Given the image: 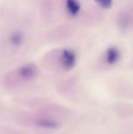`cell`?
<instances>
[{
  "label": "cell",
  "instance_id": "obj_1",
  "mask_svg": "<svg viewBox=\"0 0 133 134\" xmlns=\"http://www.w3.org/2000/svg\"><path fill=\"white\" fill-rule=\"evenodd\" d=\"M61 61L65 69L69 70L76 64V55L70 49H64L61 56Z\"/></svg>",
  "mask_w": 133,
  "mask_h": 134
},
{
  "label": "cell",
  "instance_id": "obj_2",
  "mask_svg": "<svg viewBox=\"0 0 133 134\" xmlns=\"http://www.w3.org/2000/svg\"><path fill=\"white\" fill-rule=\"evenodd\" d=\"M36 73H37V69L34 65H25L23 67L20 68L19 69V75L23 79L26 80H30L35 77Z\"/></svg>",
  "mask_w": 133,
  "mask_h": 134
},
{
  "label": "cell",
  "instance_id": "obj_3",
  "mask_svg": "<svg viewBox=\"0 0 133 134\" xmlns=\"http://www.w3.org/2000/svg\"><path fill=\"white\" fill-rule=\"evenodd\" d=\"M119 51L118 48L111 47L107 50V61L108 64H114L119 60Z\"/></svg>",
  "mask_w": 133,
  "mask_h": 134
},
{
  "label": "cell",
  "instance_id": "obj_4",
  "mask_svg": "<svg viewBox=\"0 0 133 134\" xmlns=\"http://www.w3.org/2000/svg\"><path fill=\"white\" fill-rule=\"evenodd\" d=\"M66 5L67 11L72 16H76L80 10V5L77 0H66Z\"/></svg>",
  "mask_w": 133,
  "mask_h": 134
},
{
  "label": "cell",
  "instance_id": "obj_5",
  "mask_svg": "<svg viewBox=\"0 0 133 134\" xmlns=\"http://www.w3.org/2000/svg\"><path fill=\"white\" fill-rule=\"evenodd\" d=\"M24 40L23 35L19 32H16L10 37V42L14 46H20Z\"/></svg>",
  "mask_w": 133,
  "mask_h": 134
},
{
  "label": "cell",
  "instance_id": "obj_6",
  "mask_svg": "<svg viewBox=\"0 0 133 134\" xmlns=\"http://www.w3.org/2000/svg\"><path fill=\"white\" fill-rule=\"evenodd\" d=\"M37 124H38L40 127L47 128V129H54V128H57V126H59V124L56 121H54V120H38Z\"/></svg>",
  "mask_w": 133,
  "mask_h": 134
},
{
  "label": "cell",
  "instance_id": "obj_7",
  "mask_svg": "<svg viewBox=\"0 0 133 134\" xmlns=\"http://www.w3.org/2000/svg\"><path fill=\"white\" fill-rule=\"evenodd\" d=\"M103 8H109L112 5V0H95Z\"/></svg>",
  "mask_w": 133,
  "mask_h": 134
}]
</instances>
